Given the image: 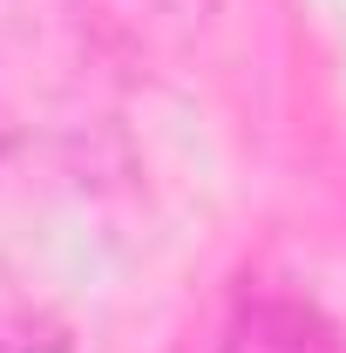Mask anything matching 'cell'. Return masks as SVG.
<instances>
[{"mask_svg":"<svg viewBox=\"0 0 346 353\" xmlns=\"http://www.w3.org/2000/svg\"><path fill=\"white\" fill-rule=\"evenodd\" d=\"M204 14H211V0H95L102 34L123 48H143V54L156 41H183Z\"/></svg>","mask_w":346,"mask_h":353,"instance_id":"cell-1","label":"cell"},{"mask_svg":"<svg viewBox=\"0 0 346 353\" xmlns=\"http://www.w3.org/2000/svg\"><path fill=\"white\" fill-rule=\"evenodd\" d=\"M231 353H333V340L312 326L305 306H272V299H245L238 326H231Z\"/></svg>","mask_w":346,"mask_h":353,"instance_id":"cell-2","label":"cell"},{"mask_svg":"<svg viewBox=\"0 0 346 353\" xmlns=\"http://www.w3.org/2000/svg\"><path fill=\"white\" fill-rule=\"evenodd\" d=\"M61 326L34 312L28 299H14V292H0V353H61Z\"/></svg>","mask_w":346,"mask_h":353,"instance_id":"cell-3","label":"cell"}]
</instances>
